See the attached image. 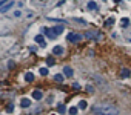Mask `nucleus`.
I'll list each match as a JSON object with an SVG mask.
<instances>
[{
    "instance_id": "nucleus-1",
    "label": "nucleus",
    "mask_w": 131,
    "mask_h": 115,
    "mask_svg": "<svg viewBox=\"0 0 131 115\" xmlns=\"http://www.w3.org/2000/svg\"><path fill=\"white\" fill-rule=\"evenodd\" d=\"M93 112L96 115H119V109L114 104L108 103H97L93 106Z\"/></svg>"
},
{
    "instance_id": "nucleus-2",
    "label": "nucleus",
    "mask_w": 131,
    "mask_h": 115,
    "mask_svg": "<svg viewBox=\"0 0 131 115\" xmlns=\"http://www.w3.org/2000/svg\"><path fill=\"white\" fill-rule=\"evenodd\" d=\"M83 37L91 38V40H94V38H100V32H99V31H96V29H89V31H85Z\"/></svg>"
},
{
    "instance_id": "nucleus-3",
    "label": "nucleus",
    "mask_w": 131,
    "mask_h": 115,
    "mask_svg": "<svg viewBox=\"0 0 131 115\" xmlns=\"http://www.w3.org/2000/svg\"><path fill=\"white\" fill-rule=\"evenodd\" d=\"M82 34H76V32H70L68 34V40H70L71 43H77V42H80L82 40Z\"/></svg>"
},
{
    "instance_id": "nucleus-4",
    "label": "nucleus",
    "mask_w": 131,
    "mask_h": 115,
    "mask_svg": "<svg viewBox=\"0 0 131 115\" xmlns=\"http://www.w3.org/2000/svg\"><path fill=\"white\" fill-rule=\"evenodd\" d=\"M43 32H45V35H46L48 38H51V40H54L56 37H57V34L54 32V29H49V28H43Z\"/></svg>"
},
{
    "instance_id": "nucleus-5",
    "label": "nucleus",
    "mask_w": 131,
    "mask_h": 115,
    "mask_svg": "<svg viewBox=\"0 0 131 115\" xmlns=\"http://www.w3.org/2000/svg\"><path fill=\"white\" fill-rule=\"evenodd\" d=\"M13 5H14V2H13V0H8V2L5 3L2 8H0V12H6V11H8L11 6H13Z\"/></svg>"
},
{
    "instance_id": "nucleus-6",
    "label": "nucleus",
    "mask_w": 131,
    "mask_h": 115,
    "mask_svg": "<svg viewBox=\"0 0 131 115\" xmlns=\"http://www.w3.org/2000/svg\"><path fill=\"white\" fill-rule=\"evenodd\" d=\"M73 74H74V71H73L71 66H65L63 68V75L65 77H73Z\"/></svg>"
},
{
    "instance_id": "nucleus-7",
    "label": "nucleus",
    "mask_w": 131,
    "mask_h": 115,
    "mask_svg": "<svg viewBox=\"0 0 131 115\" xmlns=\"http://www.w3.org/2000/svg\"><path fill=\"white\" fill-rule=\"evenodd\" d=\"M42 97H43V94H42V91H39V89H36V91H32V98L34 100H42Z\"/></svg>"
},
{
    "instance_id": "nucleus-8",
    "label": "nucleus",
    "mask_w": 131,
    "mask_h": 115,
    "mask_svg": "<svg viewBox=\"0 0 131 115\" xmlns=\"http://www.w3.org/2000/svg\"><path fill=\"white\" fill-rule=\"evenodd\" d=\"M31 106V100L29 98H22L20 100V107H29Z\"/></svg>"
},
{
    "instance_id": "nucleus-9",
    "label": "nucleus",
    "mask_w": 131,
    "mask_h": 115,
    "mask_svg": "<svg viewBox=\"0 0 131 115\" xmlns=\"http://www.w3.org/2000/svg\"><path fill=\"white\" fill-rule=\"evenodd\" d=\"M53 54L54 55H62V54H63V48H62V46H54V48H53Z\"/></svg>"
},
{
    "instance_id": "nucleus-10",
    "label": "nucleus",
    "mask_w": 131,
    "mask_h": 115,
    "mask_svg": "<svg viewBox=\"0 0 131 115\" xmlns=\"http://www.w3.org/2000/svg\"><path fill=\"white\" fill-rule=\"evenodd\" d=\"M130 74H131L130 69H127V68H122V69H120V77H122V78H128Z\"/></svg>"
},
{
    "instance_id": "nucleus-11",
    "label": "nucleus",
    "mask_w": 131,
    "mask_h": 115,
    "mask_svg": "<svg viewBox=\"0 0 131 115\" xmlns=\"http://www.w3.org/2000/svg\"><path fill=\"white\" fill-rule=\"evenodd\" d=\"M25 81H26V83L34 81V74H32V72H26V74H25Z\"/></svg>"
},
{
    "instance_id": "nucleus-12",
    "label": "nucleus",
    "mask_w": 131,
    "mask_h": 115,
    "mask_svg": "<svg viewBox=\"0 0 131 115\" xmlns=\"http://www.w3.org/2000/svg\"><path fill=\"white\" fill-rule=\"evenodd\" d=\"M34 40H36V42H37L39 45H42V46H45V45H46V43H45V40H43V35H40V34L34 37Z\"/></svg>"
},
{
    "instance_id": "nucleus-13",
    "label": "nucleus",
    "mask_w": 131,
    "mask_h": 115,
    "mask_svg": "<svg viewBox=\"0 0 131 115\" xmlns=\"http://www.w3.org/2000/svg\"><path fill=\"white\" fill-rule=\"evenodd\" d=\"M53 29H54V32H56V34H57V35H60V34H62V32H63V25H59V26H54V28H53Z\"/></svg>"
},
{
    "instance_id": "nucleus-14",
    "label": "nucleus",
    "mask_w": 131,
    "mask_h": 115,
    "mask_svg": "<svg viewBox=\"0 0 131 115\" xmlns=\"http://www.w3.org/2000/svg\"><path fill=\"white\" fill-rule=\"evenodd\" d=\"M39 72H40L42 75H48V74H49V71H48V68H40V69H39Z\"/></svg>"
},
{
    "instance_id": "nucleus-15",
    "label": "nucleus",
    "mask_w": 131,
    "mask_h": 115,
    "mask_svg": "<svg viewBox=\"0 0 131 115\" xmlns=\"http://www.w3.org/2000/svg\"><path fill=\"white\" fill-rule=\"evenodd\" d=\"M88 9H97V5H96V2H88Z\"/></svg>"
},
{
    "instance_id": "nucleus-16",
    "label": "nucleus",
    "mask_w": 131,
    "mask_h": 115,
    "mask_svg": "<svg viewBox=\"0 0 131 115\" xmlns=\"http://www.w3.org/2000/svg\"><path fill=\"white\" fill-rule=\"evenodd\" d=\"M88 107V104H87V101L85 100H82L80 103H79V109H87Z\"/></svg>"
},
{
    "instance_id": "nucleus-17",
    "label": "nucleus",
    "mask_w": 131,
    "mask_h": 115,
    "mask_svg": "<svg viewBox=\"0 0 131 115\" xmlns=\"http://www.w3.org/2000/svg\"><path fill=\"white\" fill-rule=\"evenodd\" d=\"M54 80H56V81H59V83H62V81H63V75H62V74H57V75L54 77Z\"/></svg>"
},
{
    "instance_id": "nucleus-18",
    "label": "nucleus",
    "mask_w": 131,
    "mask_h": 115,
    "mask_svg": "<svg viewBox=\"0 0 131 115\" xmlns=\"http://www.w3.org/2000/svg\"><path fill=\"white\" fill-rule=\"evenodd\" d=\"M120 23H122V28H127V26H128V23H130V20H128V19H122Z\"/></svg>"
},
{
    "instance_id": "nucleus-19",
    "label": "nucleus",
    "mask_w": 131,
    "mask_h": 115,
    "mask_svg": "<svg viewBox=\"0 0 131 115\" xmlns=\"http://www.w3.org/2000/svg\"><path fill=\"white\" fill-rule=\"evenodd\" d=\"M113 23H114V19H113V17H110V19H108V20L105 22V25H106V26H111Z\"/></svg>"
},
{
    "instance_id": "nucleus-20",
    "label": "nucleus",
    "mask_w": 131,
    "mask_h": 115,
    "mask_svg": "<svg viewBox=\"0 0 131 115\" xmlns=\"http://www.w3.org/2000/svg\"><path fill=\"white\" fill-rule=\"evenodd\" d=\"M68 112H70L71 115H76L77 114V107H70V109H68Z\"/></svg>"
},
{
    "instance_id": "nucleus-21",
    "label": "nucleus",
    "mask_w": 131,
    "mask_h": 115,
    "mask_svg": "<svg viewBox=\"0 0 131 115\" xmlns=\"http://www.w3.org/2000/svg\"><path fill=\"white\" fill-rule=\"evenodd\" d=\"M57 109H59V114H63V112H66V111H65V106H63V104H59V107H57Z\"/></svg>"
},
{
    "instance_id": "nucleus-22",
    "label": "nucleus",
    "mask_w": 131,
    "mask_h": 115,
    "mask_svg": "<svg viewBox=\"0 0 131 115\" xmlns=\"http://www.w3.org/2000/svg\"><path fill=\"white\" fill-rule=\"evenodd\" d=\"M74 22H77V23H82V25H87V22H85L83 19H73Z\"/></svg>"
},
{
    "instance_id": "nucleus-23",
    "label": "nucleus",
    "mask_w": 131,
    "mask_h": 115,
    "mask_svg": "<svg viewBox=\"0 0 131 115\" xmlns=\"http://www.w3.org/2000/svg\"><path fill=\"white\" fill-rule=\"evenodd\" d=\"M48 65H49V66H53V65H54V60L51 58V57H49V58H48Z\"/></svg>"
},
{
    "instance_id": "nucleus-24",
    "label": "nucleus",
    "mask_w": 131,
    "mask_h": 115,
    "mask_svg": "<svg viewBox=\"0 0 131 115\" xmlns=\"http://www.w3.org/2000/svg\"><path fill=\"white\" fill-rule=\"evenodd\" d=\"M29 51H31V52H36L37 48H36V46H29Z\"/></svg>"
},
{
    "instance_id": "nucleus-25",
    "label": "nucleus",
    "mask_w": 131,
    "mask_h": 115,
    "mask_svg": "<svg viewBox=\"0 0 131 115\" xmlns=\"http://www.w3.org/2000/svg\"><path fill=\"white\" fill-rule=\"evenodd\" d=\"M13 109H14V106L9 104V106H8V112H13Z\"/></svg>"
},
{
    "instance_id": "nucleus-26",
    "label": "nucleus",
    "mask_w": 131,
    "mask_h": 115,
    "mask_svg": "<svg viewBox=\"0 0 131 115\" xmlns=\"http://www.w3.org/2000/svg\"><path fill=\"white\" fill-rule=\"evenodd\" d=\"M114 2H120V0H114Z\"/></svg>"
},
{
    "instance_id": "nucleus-27",
    "label": "nucleus",
    "mask_w": 131,
    "mask_h": 115,
    "mask_svg": "<svg viewBox=\"0 0 131 115\" xmlns=\"http://www.w3.org/2000/svg\"><path fill=\"white\" fill-rule=\"evenodd\" d=\"M0 95H2V92H0Z\"/></svg>"
}]
</instances>
